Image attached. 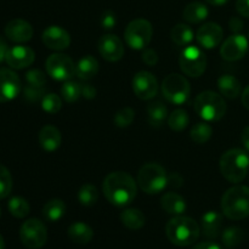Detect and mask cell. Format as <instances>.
<instances>
[{
	"label": "cell",
	"mask_w": 249,
	"mask_h": 249,
	"mask_svg": "<svg viewBox=\"0 0 249 249\" xmlns=\"http://www.w3.org/2000/svg\"><path fill=\"white\" fill-rule=\"evenodd\" d=\"M102 191L109 203L116 207H125L134 201L138 187L130 174L125 172H113L105 178Z\"/></svg>",
	"instance_id": "1"
},
{
	"label": "cell",
	"mask_w": 249,
	"mask_h": 249,
	"mask_svg": "<svg viewBox=\"0 0 249 249\" xmlns=\"http://www.w3.org/2000/svg\"><path fill=\"white\" fill-rule=\"evenodd\" d=\"M165 235L173 245L186 247L197 242L201 235V226L192 218L177 215L167 223Z\"/></svg>",
	"instance_id": "2"
},
{
	"label": "cell",
	"mask_w": 249,
	"mask_h": 249,
	"mask_svg": "<svg viewBox=\"0 0 249 249\" xmlns=\"http://www.w3.org/2000/svg\"><path fill=\"white\" fill-rule=\"evenodd\" d=\"M220 173L229 182L240 184L246 179L249 170V156L247 151L231 148L220 157Z\"/></svg>",
	"instance_id": "3"
},
{
	"label": "cell",
	"mask_w": 249,
	"mask_h": 249,
	"mask_svg": "<svg viewBox=\"0 0 249 249\" xmlns=\"http://www.w3.org/2000/svg\"><path fill=\"white\" fill-rule=\"evenodd\" d=\"M221 209L226 218L242 220L249 216V187L236 185L224 194Z\"/></svg>",
	"instance_id": "4"
},
{
	"label": "cell",
	"mask_w": 249,
	"mask_h": 249,
	"mask_svg": "<svg viewBox=\"0 0 249 249\" xmlns=\"http://www.w3.org/2000/svg\"><path fill=\"white\" fill-rule=\"evenodd\" d=\"M195 111L206 122H218L225 116L226 102L224 100V96L221 94H218L215 91H207L201 92L197 95L195 99Z\"/></svg>",
	"instance_id": "5"
},
{
	"label": "cell",
	"mask_w": 249,
	"mask_h": 249,
	"mask_svg": "<svg viewBox=\"0 0 249 249\" xmlns=\"http://www.w3.org/2000/svg\"><path fill=\"white\" fill-rule=\"evenodd\" d=\"M138 184L146 194H160L168 186L167 172L158 163H146L138 173Z\"/></svg>",
	"instance_id": "6"
},
{
	"label": "cell",
	"mask_w": 249,
	"mask_h": 249,
	"mask_svg": "<svg viewBox=\"0 0 249 249\" xmlns=\"http://www.w3.org/2000/svg\"><path fill=\"white\" fill-rule=\"evenodd\" d=\"M160 90L165 100L174 105L185 104L191 95V85L189 80L178 73L167 75L162 82Z\"/></svg>",
	"instance_id": "7"
},
{
	"label": "cell",
	"mask_w": 249,
	"mask_h": 249,
	"mask_svg": "<svg viewBox=\"0 0 249 249\" xmlns=\"http://www.w3.org/2000/svg\"><path fill=\"white\" fill-rule=\"evenodd\" d=\"M153 36V28L150 21L145 18L133 19L124 31V38L129 48L143 50L150 44Z\"/></svg>",
	"instance_id": "8"
},
{
	"label": "cell",
	"mask_w": 249,
	"mask_h": 249,
	"mask_svg": "<svg viewBox=\"0 0 249 249\" xmlns=\"http://www.w3.org/2000/svg\"><path fill=\"white\" fill-rule=\"evenodd\" d=\"M179 65L184 74L192 78H198L206 72V53L195 45H187L180 53Z\"/></svg>",
	"instance_id": "9"
},
{
	"label": "cell",
	"mask_w": 249,
	"mask_h": 249,
	"mask_svg": "<svg viewBox=\"0 0 249 249\" xmlns=\"http://www.w3.org/2000/svg\"><path fill=\"white\" fill-rule=\"evenodd\" d=\"M19 238L24 247L39 249L48 241V230L43 221L32 218L24 221L19 229Z\"/></svg>",
	"instance_id": "10"
},
{
	"label": "cell",
	"mask_w": 249,
	"mask_h": 249,
	"mask_svg": "<svg viewBox=\"0 0 249 249\" xmlns=\"http://www.w3.org/2000/svg\"><path fill=\"white\" fill-rule=\"evenodd\" d=\"M46 72L53 79L67 82L77 75V66L70 56L56 53L48 57L45 63Z\"/></svg>",
	"instance_id": "11"
},
{
	"label": "cell",
	"mask_w": 249,
	"mask_h": 249,
	"mask_svg": "<svg viewBox=\"0 0 249 249\" xmlns=\"http://www.w3.org/2000/svg\"><path fill=\"white\" fill-rule=\"evenodd\" d=\"M157 78L147 71H140L133 78V90L140 100H151L158 92Z\"/></svg>",
	"instance_id": "12"
},
{
	"label": "cell",
	"mask_w": 249,
	"mask_h": 249,
	"mask_svg": "<svg viewBox=\"0 0 249 249\" xmlns=\"http://www.w3.org/2000/svg\"><path fill=\"white\" fill-rule=\"evenodd\" d=\"M248 51V39L243 34H233L229 36L220 48L221 57L229 62H235L246 56Z\"/></svg>",
	"instance_id": "13"
},
{
	"label": "cell",
	"mask_w": 249,
	"mask_h": 249,
	"mask_svg": "<svg viewBox=\"0 0 249 249\" xmlns=\"http://www.w3.org/2000/svg\"><path fill=\"white\" fill-rule=\"evenodd\" d=\"M21 89L18 75L9 68H0V104L16 99Z\"/></svg>",
	"instance_id": "14"
},
{
	"label": "cell",
	"mask_w": 249,
	"mask_h": 249,
	"mask_svg": "<svg viewBox=\"0 0 249 249\" xmlns=\"http://www.w3.org/2000/svg\"><path fill=\"white\" fill-rule=\"evenodd\" d=\"M100 55L108 62H117L124 56L123 41L114 34H105L97 41Z\"/></svg>",
	"instance_id": "15"
},
{
	"label": "cell",
	"mask_w": 249,
	"mask_h": 249,
	"mask_svg": "<svg viewBox=\"0 0 249 249\" xmlns=\"http://www.w3.org/2000/svg\"><path fill=\"white\" fill-rule=\"evenodd\" d=\"M224 31L220 24L215 22H208L198 28L196 33V39L199 45L204 49H214L220 45L223 40Z\"/></svg>",
	"instance_id": "16"
},
{
	"label": "cell",
	"mask_w": 249,
	"mask_h": 249,
	"mask_svg": "<svg viewBox=\"0 0 249 249\" xmlns=\"http://www.w3.org/2000/svg\"><path fill=\"white\" fill-rule=\"evenodd\" d=\"M44 45L50 50L62 51L71 45V36L60 26H50L43 32Z\"/></svg>",
	"instance_id": "17"
},
{
	"label": "cell",
	"mask_w": 249,
	"mask_h": 249,
	"mask_svg": "<svg viewBox=\"0 0 249 249\" xmlns=\"http://www.w3.org/2000/svg\"><path fill=\"white\" fill-rule=\"evenodd\" d=\"M34 60H36V53L33 49L26 45H16L10 48L5 58L7 65L14 70H23L29 67Z\"/></svg>",
	"instance_id": "18"
},
{
	"label": "cell",
	"mask_w": 249,
	"mask_h": 249,
	"mask_svg": "<svg viewBox=\"0 0 249 249\" xmlns=\"http://www.w3.org/2000/svg\"><path fill=\"white\" fill-rule=\"evenodd\" d=\"M33 27L29 22L22 18H15L5 27V36L14 43H27L33 36Z\"/></svg>",
	"instance_id": "19"
},
{
	"label": "cell",
	"mask_w": 249,
	"mask_h": 249,
	"mask_svg": "<svg viewBox=\"0 0 249 249\" xmlns=\"http://www.w3.org/2000/svg\"><path fill=\"white\" fill-rule=\"evenodd\" d=\"M38 141L41 148L46 152H55L58 150L62 142V136L60 130L53 125H45L39 131Z\"/></svg>",
	"instance_id": "20"
},
{
	"label": "cell",
	"mask_w": 249,
	"mask_h": 249,
	"mask_svg": "<svg viewBox=\"0 0 249 249\" xmlns=\"http://www.w3.org/2000/svg\"><path fill=\"white\" fill-rule=\"evenodd\" d=\"M223 226V215L216 211H209L202 215L201 229L203 235L209 240H214L220 235Z\"/></svg>",
	"instance_id": "21"
},
{
	"label": "cell",
	"mask_w": 249,
	"mask_h": 249,
	"mask_svg": "<svg viewBox=\"0 0 249 249\" xmlns=\"http://www.w3.org/2000/svg\"><path fill=\"white\" fill-rule=\"evenodd\" d=\"M162 208L172 215H182L186 211V201L177 192H167L160 199Z\"/></svg>",
	"instance_id": "22"
},
{
	"label": "cell",
	"mask_w": 249,
	"mask_h": 249,
	"mask_svg": "<svg viewBox=\"0 0 249 249\" xmlns=\"http://www.w3.org/2000/svg\"><path fill=\"white\" fill-rule=\"evenodd\" d=\"M218 88L220 94L226 99H237L241 95L242 85L240 80L231 74H224L218 79Z\"/></svg>",
	"instance_id": "23"
},
{
	"label": "cell",
	"mask_w": 249,
	"mask_h": 249,
	"mask_svg": "<svg viewBox=\"0 0 249 249\" xmlns=\"http://www.w3.org/2000/svg\"><path fill=\"white\" fill-rule=\"evenodd\" d=\"M67 235L72 242L77 245H87L94 237V231L88 224L78 221L68 228Z\"/></svg>",
	"instance_id": "24"
},
{
	"label": "cell",
	"mask_w": 249,
	"mask_h": 249,
	"mask_svg": "<svg viewBox=\"0 0 249 249\" xmlns=\"http://www.w3.org/2000/svg\"><path fill=\"white\" fill-rule=\"evenodd\" d=\"M99 72V62L92 55H87L77 63V77L82 80H90Z\"/></svg>",
	"instance_id": "25"
},
{
	"label": "cell",
	"mask_w": 249,
	"mask_h": 249,
	"mask_svg": "<svg viewBox=\"0 0 249 249\" xmlns=\"http://www.w3.org/2000/svg\"><path fill=\"white\" fill-rule=\"evenodd\" d=\"M121 221L129 230H140L146 223L145 214L136 208L124 209L121 213Z\"/></svg>",
	"instance_id": "26"
},
{
	"label": "cell",
	"mask_w": 249,
	"mask_h": 249,
	"mask_svg": "<svg viewBox=\"0 0 249 249\" xmlns=\"http://www.w3.org/2000/svg\"><path fill=\"white\" fill-rule=\"evenodd\" d=\"M208 7L199 1L190 2L182 12V17L189 23H201L208 17Z\"/></svg>",
	"instance_id": "27"
},
{
	"label": "cell",
	"mask_w": 249,
	"mask_h": 249,
	"mask_svg": "<svg viewBox=\"0 0 249 249\" xmlns=\"http://www.w3.org/2000/svg\"><path fill=\"white\" fill-rule=\"evenodd\" d=\"M148 123L155 128H160L168 118V108L162 101H153L147 106Z\"/></svg>",
	"instance_id": "28"
},
{
	"label": "cell",
	"mask_w": 249,
	"mask_h": 249,
	"mask_svg": "<svg viewBox=\"0 0 249 249\" xmlns=\"http://www.w3.org/2000/svg\"><path fill=\"white\" fill-rule=\"evenodd\" d=\"M170 38L178 46H187L194 40L195 33L189 24L179 23L173 27L170 32Z\"/></svg>",
	"instance_id": "29"
},
{
	"label": "cell",
	"mask_w": 249,
	"mask_h": 249,
	"mask_svg": "<svg viewBox=\"0 0 249 249\" xmlns=\"http://www.w3.org/2000/svg\"><path fill=\"white\" fill-rule=\"evenodd\" d=\"M66 213V204L62 199L53 198L46 202L43 208V215L46 220L55 223L58 221Z\"/></svg>",
	"instance_id": "30"
},
{
	"label": "cell",
	"mask_w": 249,
	"mask_h": 249,
	"mask_svg": "<svg viewBox=\"0 0 249 249\" xmlns=\"http://www.w3.org/2000/svg\"><path fill=\"white\" fill-rule=\"evenodd\" d=\"M190 123V117L187 112L182 108H178L173 111L168 117V125L174 131H182L187 128Z\"/></svg>",
	"instance_id": "31"
},
{
	"label": "cell",
	"mask_w": 249,
	"mask_h": 249,
	"mask_svg": "<svg viewBox=\"0 0 249 249\" xmlns=\"http://www.w3.org/2000/svg\"><path fill=\"white\" fill-rule=\"evenodd\" d=\"M213 134V128L207 122H199V123L195 124L194 128L191 129V139L198 145H203V143L208 142L209 139L212 138Z\"/></svg>",
	"instance_id": "32"
},
{
	"label": "cell",
	"mask_w": 249,
	"mask_h": 249,
	"mask_svg": "<svg viewBox=\"0 0 249 249\" xmlns=\"http://www.w3.org/2000/svg\"><path fill=\"white\" fill-rule=\"evenodd\" d=\"M243 238H245V231L238 226H231L223 232V243L229 249L237 247Z\"/></svg>",
	"instance_id": "33"
},
{
	"label": "cell",
	"mask_w": 249,
	"mask_h": 249,
	"mask_svg": "<svg viewBox=\"0 0 249 249\" xmlns=\"http://www.w3.org/2000/svg\"><path fill=\"white\" fill-rule=\"evenodd\" d=\"M99 198V192L96 186L92 184H84L78 191V201L84 207L94 206Z\"/></svg>",
	"instance_id": "34"
},
{
	"label": "cell",
	"mask_w": 249,
	"mask_h": 249,
	"mask_svg": "<svg viewBox=\"0 0 249 249\" xmlns=\"http://www.w3.org/2000/svg\"><path fill=\"white\" fill-rule=\"evenodd\" d=\"M61 95H62V99L68 104L78 101L79 97L82 96V84L73 82V80H67L63 83L62 88H61Z\"/></svg>",
	"instance_id": "35"
},
{
	"label": "cell",
	"mask_w": 249,
	"mask_h": 249,
	"mask_svg": "<svg viewBox=\"0 0 249 249\" xmlns=\"http://www.w3.org/2000/svg\"><path fill=\"white\" fill-rule=\"evenodd\" d=\"M9 212L15 216V218H26L29 214L31 211V207L29 203L27 202V199H24L23 197H12L9 201Z\"/></svg>",
	"instance_id": "36"
},
{
	"label": "cell",
	"mask_w": 249,
	"mask_h": 249,
	"mask_svg": "<svg viewBox=\"0 0 249 249\" xmlns=\"http://www.w3.org/2000/svg\"><path fill=\"white\" fill-rule=\"evenodd\" d=\"M41 107L46 113L55 114L62 108V100L57 94H53V92L45 94L41 99Z\"/></svg>",
	"instance_id": "37"
},
{
	"label": "cell",
	"mask_w": 249,
	"mask_h": 249,
	"mask_svg": "<svg viewBox=\"0 0 249 249\" xmlns=\"http://www.w3.org/2000/svg\"><path fill=\"white\" fill-rule=\"evenodd\" d=\"M12 190V177L6 167L0 164V199L6 198Z\"/></svg>",
	"instance_id": "38"
},
{
	"label": "cell",
	"mask_w": 249,
	"mask_h": 249,
	"mask_svg": "<svg viewBox=\"0 0 249 249\" xmlns=\"http://www.w3.org/2000/svg\"><path fill=\"white\" fill-rule=\"evenodd\" d=\"M135 119V112L130 107H124V108L119 109L114 116V124L118 128H126L130 125Z\"/></svg>",
	"instance_id": "39"
},
{
	"label": "cell",
	"mask_w": 249,
	"mask_h": 249,
	"mask_svg": "<svg viewBox=\"0 0 249 249\" xmlns=\"http://www.w3.org/2000/svg\"><path fill=\"white\" fill-rule=\"evenodd\" d=\"M26 82L32 87L45 88L46 77L40 70H31L26 73Z\"/></svg>",
	"instance_id": "40"
},
{
	"label": "cell",
	"mask_w": 249,
	"mask_h": 249,
	"mask_svg": "<svg viewBox=\"0 0 249 249\" xmlns=\"http://www.w3.org/2000/svg\"><path fill=\"white\" fill-rule=\"evenodd\" d=\"M23 94L26 100H28L29 102L34 104V102H38L39 100H41L45 95V88H38V87H32V85L26 84L23 89Z\"/></svg>",
	"instance_id": "41"
},
{
	"label": "cell",
	"mask_w": 249,
	"mask_h": 249,
	"mask_svg": "<svg viewBox=\"0 0 249 249\" xmlns=\"http://www.w3.org/2000/svg\"><path fill=\"white\" fill-rule=\"evenodd\" d=\"M100 22H101L102 28L112 29L114 26H116V23H117L116 14H114L113 11H111V10H106V11L102 14Z\"/></svg>",
	"instance_id": "42"
},
{
	"label": "cell",
	"mask_w": 249,
	"mask_h": 249,
	"mask_svg": "<svg viewBox=\"0 0 249 249\" xmlns=\"http://www.w3.org/2000/svg\"><path fill=\"white\" fill-rule=\"evenodd\" d=\"M142 61L150 67H153V66L157 65L158 62V53L157 51L153 50V49L146 48L142 53Z\"/></svg>",
	"instance_id": "43"
},
{
	"label": "cell",
	"mask_w": 249,
	"mask_h": 249,
	"mask_svg": "<svg viewBox=\"0 0 249 249\" xmlns=\"http://www.w3.org/2000/svg\"><path fill=\"white\" fill-rule=\"evenodd\" d=\"M97 94V90L91 84H82V96L87 100H92Z\"/></svg>",
	"instance_id": "44"
},
{
	"label": "cell",
	"mask_w": 249,
	"mask_h": 249,
	"mask_svg": "<svg viewBox=\"0 0 249 249\" xmlns=\"http://www.w3.org/2000/svg\"><path fill=\"white\" fill-rule=\"evenodd\" d=\"M236 10L241 16L249 18V0H237L236 1Z\"/></svg>",
	"instance_id": "45"
},
{
	"label": "cell",
	"mask_w": 249,
	"mask_h": 249,
	"mask_svg": "<svg viewBox=\"0 0 249 249\" xmlns=\"http://www.w3.org/2000/svg\"><path fill=\"white\" fill-rule=\"evenodd\" d=\"M229 27H230L231 32L238 34L243 29V21L240 17H231V19L229 21Z\"/></svg>",
	"instance_id": "46"
},
{
	"label": "cell",
	"mask_w": 249,
	"mask_h": 249,
	"mask_svg": "<svg viewBox=\"0 0 249 249\" xmlns=\"http://www.w3.org/2000/svg\"><path fill=\"white\" fill-rule=\"evenodd\" d=\"M182 184H184V179H182L181 175L178 174V173H174V174L168 177V185H170V186L181 187Z\"/></svg>",
	"instance_id": "47"
},
{
	"label": "cell",
	"mask_w": 249,
	"mask_h": 249,
	"mask_svg": "<svg viewBox=\"0 0 249 249\" xmlns=\"http://www.w3.org/2000/svg\"><path fill=\"white\" fill-rule=\"evenodd\" d=\"M9 46H7V43L4 40V39L0 36V63L2 62V61H5V58H6V55H7V51H9Z\"/></svg>",
	"instance_id": "48"
},
{
	"label": "cell",
	"mask_w": 249,
	"mask_h": 249,
	"mask_svg": "<svg viewBox=\"0 0 249 249\" xmlns=\"http://www.w3.org/2000/svg\"><path fill=\"white\" fill-rule=\"evenodd\" d=\"M241 141H242V145L245 147V150L249 152V125L243 129L242 135H241Z\"/></svg>",
	"instance_id": "49"
},
{
	"label": "cell",
	"mask_w": 249,
	"mask_h": 249,
	"mask_svg": "<svg viewBox=\"0 0 249 249\" xmlns=\"http://www.w3.org/2000/svg\"><path fill=\"white\" fill-rule=\"evenodd\" d=\"M192 249H221L220 246H218L216 243L213 242H202L198 245L194 246Z\"/></svg>",
	"instance_id": "50"
},
{
	"label": "cell",
	"mask_w": 249,
	"mask_h": 249,
	"mask_svg": "<svg viewBox=\"0 0 249 249\" xmlns=\"http://www.w3.org/2000/svg\"><path fill=\"white\" fill-rule=\"evenodd\" d=\"M241 100H242L243 106H245L247 109H249V85L247 88H246L245 90H243L242 97H241Z\"/></svg>",
	"instance_id": "51"
},
{
	"label": "cell",
	"mask_w": 249,
	"mask_h": 249,
	"mask_svg": "<svg viewBox=\"0 0 249 249\" xmlns=\"http://www.w3.org/2000/svg\"><path fill=\"white\" fill-rule=\"evenodd\" d=\"M208 4L214 5V6H221V5H225L229 0H206Z\"/></svg>",
	"instance_id": "52"
},
{
	"label": "cell",
	"mask_w": 249,
	"mask_h": 249,
	"mask_svg": "<svg viewBox=\"0 0 249 249\" xmlns=\"http://www.w3.org/2000/svg\"><path fill=\"white\" fill-rule=\"evenodd\" d=\"M0 249H5V242L1 235H0Z\"/></svg>",
	"instance_id": "53"
},
{
	"label": "cell",
	"mask_w": 249,
	"mask_h": 249,
	"mask_svg": "<svg viewBox=\"0 0 249 249\" xmlns=\"http://www.w3.org/2000/svg\"><path fill=\"white\" fill-rule=\"evenodd\" d=\"M0 214H1V212H0Z\"/></svg>",
	"instance_id": "54"
}]
</instances>
